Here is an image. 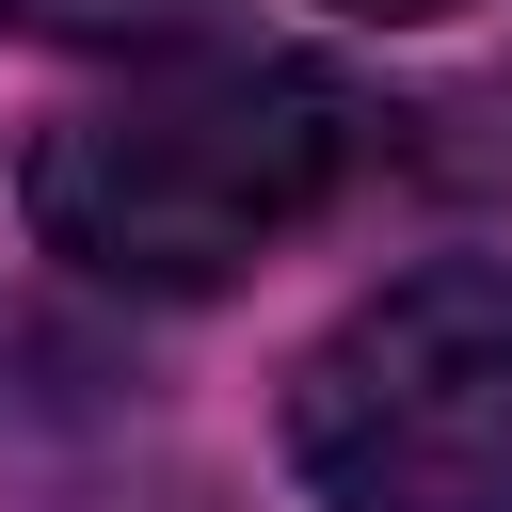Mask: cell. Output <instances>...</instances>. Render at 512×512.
<instances>
[{"label":"cell","instance_id":"obj_2","mask_svg":"<svg viewBox=\"0 0 512 512\" xmlns=\"http://www.w3.org/2000/svg\"><path fill=\"white\" fill-rule=\"evenodd\" d=\"M288 464L320 512H512V272L432 256L368 288L288 384Z\"/></svg>","mask_w":512,"mask_h":512},{"label":"cell","instance_id":"obj_4","mask_svg":"<svg viewBox=\"0 0 512 512\" xmlns=\"http://www.w3.org/2000/svg\"><path fill=\"white\" fill-rule=\"evenodd\" d=\"M336 16H368V32H432V16H464V0H336Z\"/></svg>","mask_w":512,"mask_h":512},{"label":"cell","instance_id":"obj_1","mask_svg":"<svg viewBox=\"0 0 512 512\" xmlns=\"http://www.w3.org/2000/svg\"><path fill=\"white\" fill-rule=\"evenodd\" d=\"M352 160H368L352 80H320L288 48H240V64H176V80L48 112L16 208H32V240L64 272L176 304V288H224L272 240H304L352 192Z\"/></svg>","mask_w":512,"mask_h":512},{"label":"cell","instance_id":"obj_3","mask_svg":"<svg viewBox=\"0 0 512 512\" xmlns=\"http://www.w3.org/2000/svg\"><path fill=\"white\" fill-rule=\"evenodd\" d=\"M192 16L208 0H0V32H48V48H160Z\"/></svg>","mask_w":512,"mask_h":512}]
</instances>
